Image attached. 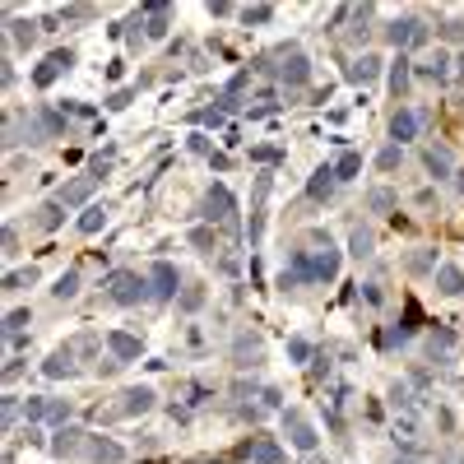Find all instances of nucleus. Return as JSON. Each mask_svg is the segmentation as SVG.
<instances>
[{
    "instance_id": "1",
    "label": "nucleus",
    "mask_w": 464,
    "mask_h": 464,
    "mask_svg": "<svg viewBox=\"0 0 464 464\" xmlns=\"http://www.w3.org/2000/svg\"><path fill=\"white\" fill-rule=\"evenodd\" d=\"M334 274H339V251L325 242L321 251H297L288 274H283V288L288 283H330Z\"/></svg>"
},
{
    "instance_id": "2",
    "label": "nucleus",
    "mask_w": 464,
    "mask_h": 464,
    "mask_svg": "<svg viewBox=\"0 0 464 464\" xmlns=\"http://www.w3.org/2000/svg\"><path fill=\"white\" fill-rule=\"evenodd\" d=\"M144 288H149V278L130 274V269H116V274L107 278V293H111V302H121V307L139 302V297H144Z\"/></svg>"
},
{
    "instance_id": "3",
    "label": "nucleus",
    "mask_w": 464,
    "mask_h": 464,
    "mask_svg": "<svg viewBox=\"0 0 464 464\" xmlns=\"http://www.w3.org/2000/svg\"><path fill=\"white\" fill-rule=\"evenodd\" d=\"M386 37H390V46H422L427 42V28H422V24H418V19H395V24H390L386 28Z\"/></svg>"
},
{
    "instance_id": "4",
    "label": "nucleus",
    "mask_w": 464,
    "mask_h": 464,
    "mask_svg": "<svg viewBox=\"0 0 464 464\" xmlns=\"http://www.w3.org/2000/svg\"><path fill=\"white\" fill-rule=\"evenodd\" d=\"M70 65H75V56H70V51H51V56H46V61L37 65V70H33V84H37V89L56 84V79H61L65 70H70Z\"/></svg>"
},
{
    "instance_id": "5",
    "label": "nucleus",
    "mask_w": 464,
    "mask_h": 464,
    "mask_svg": "<svg viewBox=\"0 0 464 464\" xmlns=\"http://www.w3.org/2000/svg\"><path fill=\"white\" fill-rule=\"evenodd\" d=\"M232 195H228V186H214L209 195H204V218H214V223H232Z\"/></svg>"
},
{
    "instance_id": "6",
    "label": "nucleus",
    "mask_w": 464,
    "mask_h": 464,
    "mask_svg": "<svg viewBox=\"0 0 464 464\" xmlns=\"http://www.w3.org/2000/svg\"><path fill=\"white\" fill-rule=\"evenodd\" d=\"M149 283H154L149 293H154L158 302H168V297H177V269H172L168 260H158V265H154V274H149Z\"/></svg>"
},
{
    "instance_id": "7",
    "label": "nucleus",
    "mask_w": 464,
    "mask_h": 464,
    "mask_svg": "<svg viewBox=\"0 0 464 464\" xmlns=\"http://www.w3.org/2000/svg\"><path fill=\"white\" fill-rule=\"evenodd\" d=\"M283 422H288V436H293L297 450H316V427L302 413H283Z\"/></svg>"
},
{
    "instance_id": "8",
    "label": "nucleus",
    "mask_w": 464,
    "mask_h": 464,
    "mask_svg": "<svg viewBox=\"0 0 464 464\" xmlns=\"http://www.w3.org/2000/svg\"><path fill=\"white\" fill-rule=\"evenodd\" d=\"M98 177L102 172H89V177H75L70 186H61V204H84L93 195V186H98Z\"/></svg>"
},
{
    "instance_id": "9",
    "label": "nucleus",
    "mask_w": 464,
    "mask_h": 464,
    "mask_svg": "<svg viewBox=\"0 0 464 464\" xmlns=\"http://www.w3.org/2000/svg\"><path fill=\"white\" fill-rule=\"evenodd\" d=\"M418 125H422V116H418V111H409V107H400L395 111V116H390V139H413L418 135Z\"/></svg>"
},
{
    "instance_id": "10",
    "label": "nucleus",
    "mask_w": 464,
    "mask_h": 464,
    "mask_svg": "<svg viewBox=\"0 0 464 464\" xmlns=\"http://www.w3.org/2000/svg\"><path fill=\"white\" fill-rule=\"evenodd\" d=\"M278 75H283V84H307L311 61L302 56V51H288V56H283V65H278Z\"/></svg>"
},
{
    "instance_id": "11",
    "label": "nucleus",
    "mask_w": 464,
    "mask_h": 464,
    "mask_svg": "<svg viewBox=\"0 0 464 464\" xmlns=\"http://www.w3.org/2000/svg\"><path fill=\"white\" fill-rule=\"evenodd\" d=\"M107 348L121 357V362H135V357H139V339H135V334H125V330H111V334H107Z\"/></svg>"
},
{
    "instance_id": "12",
    "label": "nucleus",
    "mask_w": 464,
    "mask_h": 464,
    "mask_svg": "<svg viewBox=\"0 0 464 464\" xmlns=\"http://www.w3.org/2000/svg\"><path fill=\"white\" fill-rule=\"evenodd\" d=\"M121 409H111V413H125V418H130V413H149V409H154V390H125V395H121Z\"/></svg>"
},
{
    "instance_id": "13",
    "label": "nucleus",
    "mask_w": 464,
    "mask_h": 464,
    "mask_svg": "<svg viewBox=\"0 0 464 464\" xmlns=\"http://www.w3.org/2000/svg\"><path fill=\"white\" fill-rule=\"evenodd\" d=\"M376 75H381V56H357V61L348 65V79H353V84H371Z\"/></svg>"
},
{
    "instance_id": "14",
    "label": "nucleus",
    "mask_w": 464,
    "mask_h": 464,
    "mask_svg": "<svg viewBox=\"0 0 464 464\" xmlns=\"http://www.w3.org/2000/svg\"><path fill=\"white\" fill-rule=\"evenodd\" d=\"M334 181H339V177H334V168H321V172L307 181V195H311V200H325V195L334 190Z\"/></svg>"
},
{
    "instance_id": "15",
    "label": "nucleus",
    "mask_w": 464,
    "mask_h": 464,
    "mask_svg": "<svg viewBox=\"0 0 464 464\" xmlns=\"http://www.w3.org/2000/svg\"><path fill=\"white\" fill-rule=\"evenodd\" d=\"M89 460L116 464V460H121V446H116V441H102V436H93V441H89Z\"/></svg>"
},
{
    "instance_id": "16",
    "label": "nucleus",
    "mask_w": 464,
    "mask_h": 464,
    "mask_svg": "<svg viewBox=\"0 0 464 464\" xmlns=\"http://www.w3.org/2000/svg\"><path fill=\"white\" fill-rule=\"evenodd\" d=\"M427 172H432V177H450V172H455V158H450V149H427Z\"/></svg>"
},
{
    "instance_id": "17",
    "label": "nucleus",
    "mask_w": 464,
    "mask_h": 464,
    "mask_svg": "<svg viewBox=\"0 0 464 464\" xmlns=\"http://www.w3.org/2000/svg\"><path fill=\"white\" fill-rule=\"evenodd\" d=\"M436 288H441V293H464V269L441 265V269H436Z\"/></svg>"
},
{
    "instance_id": "18",
    "label": "nucleus",
    "mask_w": 464,
    "mask_h": 464,
    "mask_svg": "<svg viewBox=\"0 0 464 464\" xmlns=\"http://www.w3.org/2000/svg\"><path fill=\"white\" fill-rule=\"evenodd\" d=\"M251 464H288V460H283V450L274 441H256L251 446Z\"/></svg>"
},
{
    "instance_id": "19",
    "label": "nucleus",
    "mask_w": 464,
    "mask_h": 464,
    "mask_svg": "<svg viewBox=\"0 0 464 464\" xmlns=\"http://www.w3.org/2000/svg\"><path fill=\"white\" fill-rule=\"evenodd\" d=\"M102 223H107V209H102V204H89V209L79 214V232H84V237H93Z\"/></svg>"
},
{
    "instance_id": "20",
    "label": "nucleus",
    "mask_w": 464,
    "mask_h": 464,
    "mask_svg": "<svg viewBox=\"0 0 464 464\" xmlns=\"http://www.w3.org/2000/svg\"><path fill=\"white\" fill-rule=\"evenodd\" d=\"M79 427H61V432H56V441H51V450H56V455H75L79 450Z\"/></svg>"
},
{
    "instance_id": "21",
    "label": "nucleus",
    "mask_w": 464,
    "mask_h": 464,
    "mask_svg": "<svg viewBox=\"0 0 464 464\" xmlns=\"http://www.w3.org/2000/svg\"><path fill=\"white\" fill-rule=\"evenodd\" d=\"M42 371H46V376H70V371H75V357H70V348H65V353H51Z\"/></svg>"
},
{
    "instance_id": "22",
    "label": "nucleus",
    "mask_w": 464,
    "mask_h": 464,
    "mask_svg": "<svg viewBox=\"0 0 464 464\" xmlns=\"http://www.w3.org/2000/svg\"><path fill=\"white\" fill-rule=\"evenodd\" d=\"M144 15H149V37H163V33H168V10H163V5H144Z\"/></svg>"
},
{
    "instance_id": "23",
    "label": "nucleus",
    "mask_w": 464,
    "mask_h": 464,
    "mask_svg": "<svg viewBox=\"0 0 464 464\" xmlns=\"http://www.w3.org/2000/svg\"><path fill=\"white\" fill-rule=\"evenodd\" d=\"M56 223H61V200H46L42 209H37V228H42V232H51Z\"/></svg>"
},
{
    "instance_id": "24",
    "label": "nucleus",
    "mask_w": 464,
    "mask_h": 464,
    "mask_svg": "<svg viewBox=\"0 0 464 464\" xmlns=\"http://www.w3.org/2000/svg\"><path fill=\"white\" fill-rule=\"evenodd\" d=\"M390 89H395V98H404L409 93V61H395V70H390Z\"/></svg>"
},
{
    "instance_id": "25",
    "label": "nucleus",
    "mask_w": 464,
    "mask_h": 464,
    "mask_svg": "<svg viewBox=\"0 0 464 464\" xmlns=\"http://www.w3.org/2000/svg\"><path fill=\"white\" fill-rule=\"evenodd\" d=\"M357 172H362V154H343L339 163H334V177H339V181H348Z\"/></svg>"
},
{
    "instance_id": "26",
    "label": "nucleus",
    "mask_w": 464,
    "mask_h": 464,
    "mask_svg": "<svg viewBox=\"0 0 464 464\" xmlns=\"http://www.w3.org/2000/svg\"><path fill=\"white\" fill-rule=\"evenodd\" d=\"M28 283H37V269H15V274H5V288H10V293H15V288H28Z\"/></svg>"
},
{
    "instance_id": "27",
    "label": "nucleus",
    "mask_w": 464,
    "mask_h": 464,
    "mask_svg": "<svg viewBox=\"0 0 464 464\" xmlns=\"http://www.w3.org/2000/svg\"><path fill=\"white\" fill-rule=\"evenodd\" d=\"M376 168H381V172H395V168H400V144L381 149V154H376Z\"/></svg>"
},
{
    "instance_id": "28",
    "label": "nucleus",
    "mask_w": 464,
    "mask_h": 464,
    "mask_svg": "<svg viewBox=\"0 0 464 464\" xmlns=\"http://www.w3.org/2000/svg\"><path fill=\"white\" fill-rule=\"evenodd\" d=\"M446 56H441V51H436V56H432V61H427V65H418V70H422V75H427V79H446Z\"/></svg>"
},
{
    "instance_id": "29",
    "label": "nucleus",
    "mask_w": 464,
    "mask_h": 464,
    "mask_svg": "<svg viewBox=\"0 0 464 464\" xmlns=\"http://www.w3.org/2000/svg\"><path fill=\"white\" fill-rule=\"evenodd\" d=\"M10 33H15V42H19V46H28L33 37H37V33H33V24H24V19H15V24H10Z\"/></svg>"
},
{
    "instance_id": "30",
    "label": "nucleus",
    "mask_w": 464,
    "mask_h": 464,
    "mask_svg": "<svg viewBox=\"0 0 464 464\" xmlns=\"http://www.w3.org/2000/svg\"><path fill=\"white\" fill-rule=\"evenodd\" d=\"M24 325H33V316H28V311H10V316H5V330H10V334H19Z\"/></svg>"
},
{
    "instance_id": "31",
    "label": "nucleus",
    "mask_w": 464,
    "mask_h": 464,
    "mask_svg": "<svg viewBox=\"0 0 464 464\" xmlns=\"http://www.w3.org/2000/svg\"><path fill=\"white\" fill-rule=\"evenodd\" d=\"M75 293H79V274L70 269V274H65L61 283H56V297H75Z\"/></svg>"
},
{
    "instance_id": "32",
    "label": "nucleus",
    "mask_w": 464,
    "mask_h": 464,
    "mask_svg": "<svg viewBox=\"0 0 464 464\" xmlns=\"http://www.w3.org/2000/svg\"><path fill=\"white\" fill-rule=\"evenodd\" d=\"M353 256H371V232L367 228L353 232Z\"/></svg>"
},
{
    "instance_id": "33",
    "label": "nucleus",
    "mask_w": 464,
    "mask_h": 464,
    "mask_svg": "<svg viewBox=\"0 0 464 464\" xmlns=\"http://www.w3.org/2000/svg\"><path fill=\"white\" fill-rule=\"evenodd\" d=\"M288 357H293V362H307V357H311V343L307 339H288Z\"/></svg>"
},
{
    "instance_id": "34",
    "label": "nucleus",
    "mask_w": 464,
    "mask_h": 464,
    "mask_svg": "<svg viewBox=\"0 0 464 464\" xmlns=\"http://www.w3.org/2000/svg\"><path fill=\"white\" fill-rule=\"evenodd\" d=\"M367 204L376 209V214H381V209H390V204H395V195H390V190H371V195H367Z\"/></svg>"
},
{
    "instance_id": "35",
    "label": "nucleus",
    "mask_w": 464,
    "mask_h": 464,
    "mask_svg": "<svg viewBox=\"0 0 464 464\" xmlns=\"http://www.w3.org/2000/svg\"><path fill=\"white\" fill-rule=\"evenodd\" d=\"M46 409H51V404H46V400H28V404H24V413H28V422H37V418H46Z\"/></svg>"
},
{
    "instance_id": "36",
    "label": "nucleus",
    "mask_w": 464,
    "mask_h": 464,
    "mask_svg": "<svg viewBox=\"0 0 464 464\" xmlns=\"http://www.w3.org/2000/svg\"><path fill=\"white\" fill-rule=\"evenodd\" d=\"M269 15H274L269 5H256V10H242V19H247V24H265Z\"/></svg>"
},
{
    "instance_id": "37",
    "label": "nucleus",
    "mask_w": 464,
    "mask_h": 464,
    "mask_svg": "<svg viewBox=\"0 0 464 464\" xmlns=\"http://www.w3.org/2000/svg\"><path fill=\"white\" fill-rule=\"evenodd\" d=\"M441 37H450V42H460V37H464V19H450L446 28H441Z\"/></svg>"
},
{
    "instance_id": "38",
    "label": "nucleus",
    "mask_w": 464,
    "mask_h": 464,
    "mask_svg": "<svg viewBox=\"0 0 464 464\" xmlns=\"http://www.w3.org/2000/svg\"><path fill=\"white\" fill-rule=\"evenodd\" d=\"M200 302H204V293H200V288H190V293L181 297V307H186V311H195V307H200Z\"/></svg>"
},
{
    "instance_id": "39",
    "label": "nucleus",
    "mask_w": 464,
    "mask_h": 464,
    "mask_svg": "<svg viewBox=\"0 0 464 464\" xmlns=\"http://www.w3.org/2000/svg\"><path fill=\"white\" fill-rule=\"evenodd\" d=\"M455 65H460V70H455V75H460V79H464V56H460V61H455Z\"/></svg>"
},
{
    "instance_id": "40",
    "label": "nucleus",
    "mask_w": 464,
    "mask_h": 464,
    "mask_svg": "<svg viewBox=\"0 0 464 464\" xmlns=\"http://www.w3.org/2000/svg\"><path fill=\"white\" fill-rule=\"evenodd\" d=\"M460 464H464V460H460Z\"/></svg>"
}]
</instances>
